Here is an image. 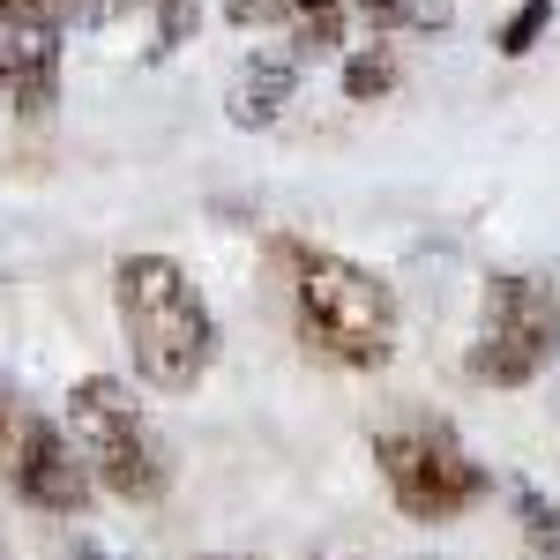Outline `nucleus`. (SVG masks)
Returning a JSON list of instances; mask_svg holds the SVG:
<instances>
[{
    "instance_id": "1",
    "label": "nucleus",
    "mask_w": 560,
    "mask_h": 560,
    "mask_svg": "<svg viewBox=\"0 0 560 560\" xmlns=\"http://www.w3.org/2000/svg\"><path fill=\"white\" fill-rule=\"evenodd\" d=\"M113 314L128 337L135 374L165 396L210 382L217 366V314L202 300V284L179 269L173 255H120L113 269Z\"/></svg>"
},
{
    "instance_id": "2",
    "label": "nucleus",
    "mask_w": 560,
    "mask_h": 560,
    "mask_svg": "<svg viewBox=\"0 0 560 560\" xmlns=\"http://www.w3.org/2000/svg\"><path fill=\"white\" fill-rule=\"evenodd\" d=\"M284 269H292V314H300L306 351L345 374H382L404 337L388 277H374L351 255H329V247H300V240L284 247Z\"/></svg>"
},
{
    "instance_id": "3",
    "label": "nucleus",
    "mask_w": 560,
    "mask_h": 560,
    "mask_svg": "<svg viewBox=\"0 0 560 560\" xmlns=\"http://www.w3.org/2000/svg\"><path fill=\"white\" fill-rule=\"evenodd\" d=\"M68 419H75L90 478H97L113 501H128V509L165 501V486H173V448H165V433L150 427V411L135 404L128 382L83 374V382L68 388Z\"/></svg>"
},
{
    "instance_id": "4",
    "label": "nucleus",
    "mask_w": 560,
    "mask_h": 560,
    "mask_svg": "<svg viewBox=\"0 0 560 560\" xmlns=\"http://www.w3.org/2000/svg\"><path fill=\"white\" fill-rule=\"evenodd\" d=\"M553 359H560V284L530 277V269H493L478 292L471 382L530 388Z\"/></svg>"
},
{
    "instance_id": "5",
    "label": "nucleus",
    "mask_w": 560,
    "mask_h": 560,
    "mask_svg": "<svg viewBox=\"0 0 560 560\" xmlns=\"http://www.w3.org/2000/svg\"><path fill=\"white\" fill-rule=\"evenodd\" d=\"M374 464H382L396 509L411 523H448L486 501V464L456 441V427L441 419H411V427H382L374 433Z\"/></svg>"
},
{
    "instance_id": "6",
    "label": "nucleus",
    "mask_w": 560,
    "mask_h": 560,
    "mask_svg": "<svg viewBox=\"0 0 560 560\" xmlns=\"http://www.w3.org/2000/svg\"><path fill=\"white\" fill-rule=\"evenodd\" d=\"M8 486H15L31 509H45V516H83L90 509V464L75 456V441L52 427V419H38V411H31V427H23V448H15Z\"/></svg>"
},
{
    "instance_id": "7",
    "label": "nucleus",
    "mask_w": 560,
    "mask_h": 560,
    "mask_svg": "<svg viewBox=\"0 0 560 560\" xmlns=\"http://www.w3.org/2000/svg\"><path fill=\"white\" fill-rule=\"evenodd\" d=\"M0 90L15 113H52L60 90V23L38 8H0Z\"/></svg>"
},
{
    "instance_id": "8",
    "label": "nucleus",
    "mask_w": 560,
    "mask_h": 560,
    "mask_svg": "<svg viewBox=\"0 0 560 560\" xmlns=\"http://www.w3.org/2000/svg\"><path fill=\"white\" fill-rule=\"evenodd\" d=\"M292 90H300V52H277V45H255L247 60H240V75H232V128H277L284 120V105H292Z\"/></svg>"
},
{
    "instance_id": "9",
    "label": "nucleus",
    "mask_w": 560,
    "mask_h": 560,
    "mask_svg": "<svg viewBox=\"0 0 560 560\" xmlns=\"http://www.w3.org/2000/svg\"><path fill=\"white\" fill-rule=\"evenodd\" d=\"M345 0H284V23H292V52L300 60H329L345 52Z\"/></svg>"
},
{
    "instance_id": "10",
    "label": "nucleus",
    "mask_w": 560,
    "mask_h": 560,
    "mask_svg": "<svg viewBox=\"0 0 560 560\" xmlns=\"http://www.w3.org/2000/svg\"><path fill=\"white\" fill-rule=\"evenodd\" d=\"M404 83V60H396V45H359V52H345V97L351 105H374V97H388V90Z\"/></svg>"
},
{
    "instance_id": "11",
    "label": "nucleus",
    "mask_w": 560,
    "mask_h": 560,
    "mask_svg": "<svg viewBox=\"0 0 560 560\" xmlns=\"http://www.w3.org/2000/svg\"><path fill=\"white\" fill-rule=\"evenodd\" d=\"M546 31H553V0H523L516 15H509V23H501V52H509V60H523V52H530V45L546 38Z\"/></svg>"
},
{
    "instance_id": "12",
    "label": "nucleus",
    "mask_w": 560,
    "mask_h": 560,
    "mask_svg": "<svg viewBox=\"0 0 560 560\" xmlns=\"http://www.w3.org/2000/svg\"><path fill=\"white\" fill-rule=\"evenodd\" d=\"M142 8H150V23H158V52H179V45L195 38V23H202L195 0H142Z\"/></svg>"
},
{
    "instance_id": "13",
    "label": "nucleus",
    "mask_w": 560,
    "mask_h": 560,
    "mask_svg": "<svg viewBox=\"0 0 560 560\" xmlns=\"http://www.w3.org/2000/svg\"><path fill=\"white\" fill-rule=\"evenodd\" d=\"M23 427H31V404L15 396V382L0 374V478L15 471V448H23Z\"/></svg>"
},
{
    "instance_id": "14",
    "label": "nucleus",
    "mask_w": 560,
    "mask_h": 560,
    "mask_svg": "<svg viewBox=\"0 0 560 560\" xmlns=\"http://www.w3.org/2000/svg\"><path fill=\"white\" fill-rule=\"evenodd\" d=\"M516 509H523V538L538 553H560V509H546V493H516Z\"/></svg>"
},
{
    "instance_id": "15",
    "label": "nucleus",
    "mask_w": 560,
    "mask_h": 560,
    "mask_svg": "<svg viewBox=\"0 0 560 560\" xmlns=\"http://www.w3.org/2000/svg\"><path fill=\"white\" fill-rule=\"evenodd\" d=\"M224 15L240 31H261V23H284V0H224Z\"/></svg>"
},
{
    "instance_id": "16",
    "label": "nucleus",
    "mask_w": 560,
    "mask_h": 560,
    "mask_svg": "<svg viewBox=\"0 0 560 560\" xmlns=\"http://www.w3.org/2000/svg\"><path fill=\"white\" fill-rule=\"evenodd\" d=\"M351 15H366V23H374V31H388V23H404V15H411V0H345Z\"/></svg>"
},
{
    "instance_id": "17",
    "label": "nucleus",
    "mask_w": 560,
    "mask_h": 560,
    "mask_svg": "<svg viewBox=\"0 0 560 560\" xmlns=\"http://www.w3.org/2000/svg\"><path fill=\"white\" fill-rule=\"evenodd\" d=\"M195 560H255V553H195Z\"/></svg>"
}]
</instances>
